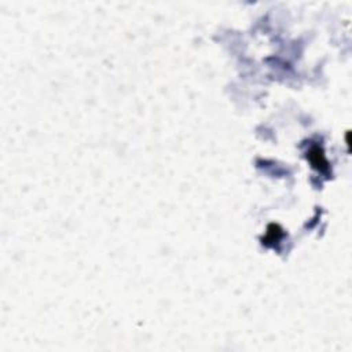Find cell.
<instances>
[{"instance_id": "cell-1", "label": "cell", "mask_w": 352, "mask_h": 352, "mask_svg": "<svg viewBox=\"0 0 352 352\" xmlns=\"http://www.w3.org/2000/svg\"><path fill=\"white\" fill-rule=\"evenodd\" d=\"M307 154H308L307 157L310 158L311 164H312V167H314L315 170H318L319 172H328L329 171L328 160H326V157H325V154H323V150H322L321 146L318 145L312 146Z\"/></svg>"}, {"instance_id": "cell-2", "label": "cell", "mask_w": 352, "mask_h": 352, "mask_svg": "<svg viewBox=\"0 0 352 352\" xmlns=\"http://www.w3.org/2000/svg\"><path fill=\"white\" fill-rule=\"evenodd\" d=\"M281 237H282V230L277 225H271L268 227L267 237H266L264 241L268 245L270 242H278Z\"/></svg>"}]
</instances>
